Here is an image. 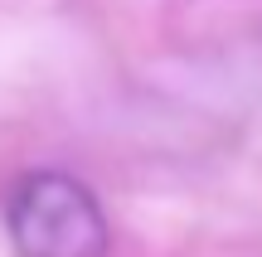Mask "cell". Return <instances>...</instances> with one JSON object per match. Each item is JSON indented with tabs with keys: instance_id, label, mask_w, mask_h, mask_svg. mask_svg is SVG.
<instances>
[{
	"instance_id": "6da1fadb",
	"label": "cell",
	"mask_w": 262,
	"mask_h": 257,
	"mask_svg": "<svg viewBox=\"0 0 262 257\" xmlns=\"http://www.w3.org/2000/svg\"><path fill=\"white\" fill-rule=\"evenodd\" d=\"M10 238L19 257H107L112 228L83 180L63 170H34L10 199Z\"/></svg>"
}]
</instances>
